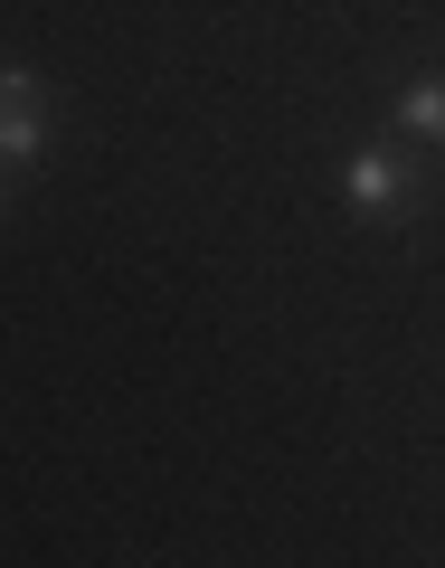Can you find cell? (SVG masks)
<instances>
[{
	"mask_svg": "<svg viewBox=\"0 0 445 568\" xmlns=\"http://www.w3.org/2000/svg\"><path fill=\"white\" fill-rule=\"evenodd\" d=\"M0 227H10V162H0Z\"/></svg>",
	"mask_w": 445,
	"mask_h": 568,
	"instance_id": "4",
	"label": "cell"
},
{
	"mask_svg": "<svg viewBox=\"0 0 445 568\" xmlns=\"http://www.w3.org/2000/svg\"><path fill=\"white\" fill-rule=\"evenodd\" d=\"M39 152H48V77L29 58H10L0 67V162L29 171Z\"/></svg>",
	"mask_w": 445,
	"mask_h": 568,
	"instance_id": "2",
	"label": "cell"
},
{
	"mask_svg": "<svg viewBox=\"0 0 445 568\" xmlns=\"http://www.w3.org/2000/svg\"><path fill=\"white\" fill-rule=\"evenodd\" d=\"M342 200L361 209L370 227H398V219H417V200H426V181L388 152V142H351L342 152Z\"/></svg>",
	"mask_w": 445,
	"mask_h": 568,
	"instance_id": "1",
	"label": "cell"
},
{
	"mask_svg": "<svg viewBox=\"0 0 445 568\" xmlns=\"http://www.w3.org/2000/svg\"><path fill=\"white\" fill-rule=\"evenodd\" d=\"M388 114H398V133L417 142H445V67H417V77L388 95Z\"/></svg>",
	"mask_w": 445,
	"mask_h": 568,
	"instance_id": "3",
	"label": "cell"
}]
</instances>
